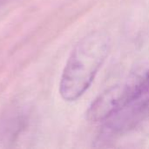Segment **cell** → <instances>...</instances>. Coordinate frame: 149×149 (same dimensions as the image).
I'll use <instances>...</instances> for the list:
<instances>
[{"label": "cell", "instance_id": "obj_2", "mask_svg": "<svg viewBox=\"0 0 149 149\" xmlns=\"http://www.w3.org/2000/svg\"><path fill=\"white\" fill-rule=\"evenodd\" d=\"M149 114V72L134 82L133 92L125 105L106 120L109 134L124 133L134 128Z\"/></svg>", "mask_w": 149, "mask_h": 149}, {"label": "cell", "instance_id": "obj_3", "mask_svg": "<svg viewBox=\"0 0 149 149\" xmlns=\"http://www.w3.org/2000/svg\"><path fill=\"white\" fill-rule=\"evenodd\" d=\"M134 82L130 84L117 85L100 94L91 104L86 117L93 122H105L116 113L127 101Z\"/></svg>", "mask_w": 149, "mask_h": 149}, {"label": "cell", "instance_id": "obj_1", "mask_svg": "<svg viewBox=\"0 0 149 149\" xmlns=\"http://www.w3.org/2000/svg\"><path fill=\"white\" fill-rule=\"evenodd\" d=\"M109 48L110 38L102 31L91 32L75 45L59 83V93L65 101L77 100L90 87Z\"/></svg>", "mask_w": 149, "mask_h": 149}]
</instances>
